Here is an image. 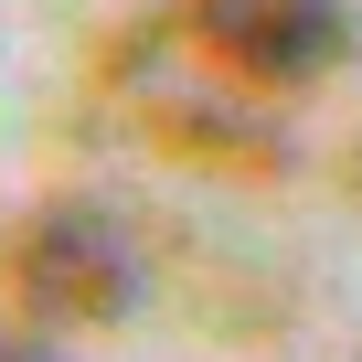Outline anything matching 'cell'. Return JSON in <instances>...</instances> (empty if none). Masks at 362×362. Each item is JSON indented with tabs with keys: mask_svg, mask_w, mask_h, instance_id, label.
I'll return each instance as SVG.
<instances>
[{
	"mask_svg": "<svg viewBox=\"0 0 362 362\" xmlns=\"http://www.w3.org/2000/svg\"><path fill=\"white\" fill-rule=\"evenodd\" d=\"M192 33L245 86H320L351 54V0H192Z\"/></svg>",
	"mask_w": 362,
	"mask_h": 362,
	"instance_id": "obj_2",
	"label": "cell"
},
{
	"mask_svg": "<svg viewBox=\"0 0 362 362\" xmlns=\"http://www.w3.org/2000/svg\"><path fill=\"white\" fill-rule=\"evenodd\" d=\"M11 288H22V309H43V320H128V309H139V256H128L117 214H96V203H43V214L22 224V245H11Z\"/></svg>",
	"mask_w": 362,
	"mask_h": 362,
	"instance_id": "obj_1",
	"label": "cell"
},
{
	"mask_svg": "<svg viewBox=\"0 0 362 362\" xmlns=\"http://www.w3.org/2000/svg\"><path fill=\"white\" fill-rule=\"evenodd\" d=\"M0 362H64V351H43V341H0Z\"/></svg>",
	"mask_w": 362,
	"mask_h": 362,
	"instance_id": "obj_3",
	"label": "cell"
}]
</instances>
